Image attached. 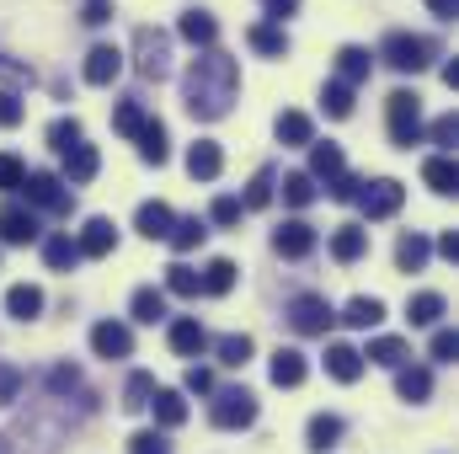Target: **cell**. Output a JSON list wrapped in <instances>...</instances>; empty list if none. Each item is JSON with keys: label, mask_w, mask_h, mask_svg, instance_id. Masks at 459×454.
<instances>
[{"label": "cell", "mask_w": 459, "mask_h": 454, "mask_svg": "<svg viewBox=\"0 0 459 454\" xmlns=\"http://www.w3.org/2000/svg\"><path fill=\"white\" fill-rule=\"evenodd\" d=\"M182 97H187V113L204 118V123L225 118L230 102H235V59L220 54V48L198 54L193 70H187V81H182Z\"/></svg>", "instance_id": "6da1fadb"}, {"label": "cell", "mask_w": 459, "mask_h": 454, "mask_svg": "<svg viewBox=\"0 0 459 454\" xmlns=\"http://www.w3.org/2000/svg\"><path fill=\"white\" fill-rule=\"evenodd\" d=\"M385 118H390V139L401 150L422 144V97L417 92H390L385 97Z\"/></svg>", "instance_id": "7a4b0ae2"}, {"label": "cell", "mask_w": 459, "mask_h": 454, "mask_svg": "<svg viewBox=\"0 0 459 454\" xmlns=\"http://www.w3.org/2000/svg\"><path fill=\"white\" fill-rule=\"evenodd\" d=\"M433 43L428 38H411V32H390L385 38V48H379V59L390 65V70H401V75H417V70H428L433 65Z\"/></svg>", "instance_id": "3957f363"}, {"label": "cell", "mask_w": 459, "mask_h": 454, "mask_svg": "<svg viewBox=\"0 0 459 454\" xmlns=\"http://www.w3.org/2000/svg\"><path fill=\"white\" fill-rule=\"evenodd\" d=\"M134 65H139V75L144 81H166L171 75V38L160 32V27H139L134 32Z\"/></svg>", "instance_id": "277c9868"}, {"label": "cell", "mask_w": 459, "mask_h": 454, "mask_svg": "<svg viewBox=\"0 0 459 454\" xmlns=\"http://www.w3.org/2000/svg\"><path fill=\"white\" fill-rule=\"evenodd\" d=\"M209 417H214V428H251L256 423V396L246 390V385H235V390H220L214 396V406H209Z\"/></svg>", "instance_id": "5b68a950"}, {"label": "cell", "mask_w": 459, "mask_h": 454, "mask_svg": "<svg viewBox=\"0 0 459 454\" xmlns=\"http://www.w3.org/2000/svg\"><path fill=\"white\" fill-rule=\"evenodd\" d=\"M22 193H27V204H32V209H48V214H70V188H65L54 171H27Z\"/></svg>", "instance_id": "8992f818"}, {"label": "cell", "mask_w": 459, "mask_h": 454, "mask_svg": "<svg viewBox=\"0 0 459 454\" xmlns=\"http://www.w3.org/2000/svg\"><path fill=\"white\" fill-rule=\"evenodd\" d=\"M332 321H337V316H332V305H326L321 294H299V300H289V327H294L299 337H326Z\"/></svg>", "instance_id": "52a82bcc"}, {"label": "cell", "mask_w": 459, "mask_h": 454, "mask_svg": "<svg viewBox=\"0 0 459 454\" xmlns=\"http://www.w3.org/2000/svg\"><path fill=\"white\" fill-rule=\"evenodd\" d=\"M406 204V188L395 182V177H379V182H363V193H358V209L368 214V220H390L395 209Z\"/></svg>", "instance_id": "ba28073f"}, {"label": "cell", "mask_w": 459, "mask_h": 454, "mask_svg": "<svg viewBox=\"0 0 459 454\" xmlns=\"http://www.w3.org/2000/svg\"><path fill=\"white\" fill-rule=\"evenodd\" d=\"M117 75H123V48H117V43H97V48L86 54V81H91V86H113Z\"/></svg>", "instance_id": "9c48e42d"}, {"label": "cell", "mask_w": 459, "mask_h": 454, "mask_svg": "<svg viewBox=\"0 0 459 454\" xmlns=\"http://www.w3.org/2000/svg\"><path fill=\"white\" fill-rule=\"evenodd\" d=\"M273 246H278V257L299 262V257H310V251H316V225H305V220H289V225H278Z\"/></svg>", "instance_id": "30bf717a"}, {"label": "cell", "mask_w": 459, "mask_h": 454, "mask_svg": "<svg viewBox=\"0 0 459 454\" xmlns=\"http://www.w3.org/2000/svg\"><path fill=\"white\" fill-rule=\"evenodd\" d=\"M91 347H97V358H128L134 353V332L123 321H97L91 327Z\"/></svg>", "instance_id": "8fae6325"}, {"label": "cell", "mask_w": 459, "mask_h": 454, "mask_svg": "<svg viewBox=\"0 0 459 454\" xmlns=\"http://www.w3.org/2000/svg\"><path fill=\"white\" fill-rule=\"evenodd\" d=\"M0 240H11V246L38 240V214L22 209V204H5V209H0Z\"/></svg>", "instance_id": "7c38bea8"}, {"label": "cell", "mask_w": 459, "mask_h": 454, "mask_svg": "<svg viewBox=\"0 0 459 454\" xmlns=\"http://www.w3.org/2000/svg\"><path fill=\"white\" fill-rule=\"evenodd\" d=\"M273 385H283V390H294V385H305V374H310V363H305V353L299 347H278L273 353Z\"/></svg>", "instance_id": "4fadbf2b"}, {"label": "cell", "mask_w": 459, "mask_h": 454, "mask_svg": "<svg viewBox=\"0 0 459 454\" xmlns=\"http://www.w3.org/2000/svg\"><path fill=\"white\" fill-rule=\"evenodd\" d=\"M187 171H193V182H214V177L225 171V155H220V144H214V139H198V144L187 150Z\"/></svg>", "instance_id": "5bb4252c"}, {"label": "cell", "mask_w": 459, "mask_h": 454, "mask_svg": "<svg viewBox=\"0 0 459 454\" xmlns=\"http://www.w3.org/2000/svg\"><path fill=\"white\" fill-rule=\"evenodd\" d=\"M342 171H347V161H342L337 144H310V182H326L332 188Z\"/></svg>", "instance_id": "9a60e30c"}, {"label": "cell", "mask_w": 459, "mask_h": 454, "mask_svg": "<svg viewBox=\"0 0 459 454\" xmlns=\"http://www.w3.org/2000/svg\"><path fill=\"white\" fill-rule=\"evenodd\" d=\"M75 246H81V257H108V251L117 246L113 220H102V214H97V220H86V230H81V240H75Z\"/></svg>", "instance_id": "2e32d148"}, {"label": "cell", "mask_w": 459, "mask_h": 454, "mask_svg": "<svg viewBox=\"0 0 459 454\" xmlns=\"http://www.w3.org/2000/svg\"><path fill=\"white\" fill-rule=\"evenodd\" d=\"M326 374H332V380H342V385H352V380L363 374V353H358V347H347V342H332V347H326Z\"/></svg>", "instance_id": "e0dca14e"}, {"label": "cell", "mask_w": 459, "mask_h": 454, "mask_svg": "<svg viewBox=\"0 0 459 454\" xmlns=\"http://www.w3.org/2000/svg\"><path fill=\"white\" fill-rule=\"evenodd\" d=\"M134 139H139V155H144L150 166H166V155H171V139H166V123H155V118H144V128H139Z\"/></svg>", "instance_id": "ac0fdd59"}, {"label": "cell", "mask_w": 459, "mask_h": 454, "mask_svg": "<svg viewBox=\"0 0 459 454\" xmlns=\"http://www.w3.org/2000/svg\"><path fill=\"white\" fill-rule=\"evenodd\" d=\"M428 257H433V240H428V235H417V230L401 235V246H395V267H401V273H422Z\"/></svg>", "instance_id": "d6986e66"}, {"label": "cell", "mask_w": 459, "mask_h": 454, "mask_svg": "<svg viewBox=\"0 0 459 454\" xmlns=\"http://www.w3.org/2000/svg\"><path fill=\"white\" fill-rule=\"evenodd\" d=\"M5 310H11L16 321H38V316H43V289H38V284H16V289H5Z\"/></svg>", "instance_id": "ffe728a7"}, {"label": "cell", "mask_w": 459, "mask_h": 454, "mask_svg": "<svg viewBox=\"0 0 459 454\" xmlns=\"http://www.w3.org/2000/svg\"><path fill=\"white\" fill-rule=\"evenodd\" d=\"M209 347V332L193 321V316H182V321H171V353H182V358H198Z\"/></svg>", "instance_id": "44dd1931"}, {"label": "cell", "mask_w": 459, "mask_h": 454, "mask_svg": "<svg viewBox=\"0 0 459 454\" xmlns=\"http://www.w3.org/2000/svg\"><path fill=\"white\" fill-rule=\"evenodd\" d=\"M177 32H182V38H187L193 48H214V38H220V22H214L209 11H187Z\"/></svg>", "instance_id": "7402d4cb"}, {"label": "cell", "mask_w": 459, "mask_h": 454, "mask_svg": "<svg viewBox=\"0 0 459 454\" xmlns=\"http://www.w3.org/2000/svg\"><path fill=\"white\" fill-rule=\"evenodd\" d=\"M97 166H102V161H97V150H91V144H70V150H65V182H75V188H81V182H91V177H97Z\"/></svg>", "instance_id": "603a6c76"}, {"label": "cell", "mask_w": 459, "mask_h": 454, "mask_svg": "<svg viewBox=\"0 0 459 454\" xmlns=\"http://www.w3.org/2000/svg\"><path fill=\"white\" fill-rule=\"evenodd\" d=\"M150 412H155L160 428H182V423H187V401H182V390H155V396H150Z\"/></svg>", "instance_id": "cb8c5ba5"}, {"label": "cell", "mask_w": 459, "mask_h": 454, "mask_svg": "<svg viewBox=\"0 0 459 454\" xmlns=\"http://www.w3.org/2000/svg\"><path fill=\"white\" fill-rule=\"evenodd\" d=\"M139 235H150V240H166L171 225H177V214H171V204H139Z\"/></svg>", "instance_id": "d4e9b609"}, {"label": "cell", "mask_w": 459, "mask_h": 454, "mask_svg": "<svg viewBox=\"0 0 459 454\" xmlns=\"http://www.w3.org/2000/svg\"><path fill=\"white\" fill-rule=\"evenodd\" d=\"M368 70H374V59H368V48H337V81L342 86H358V81H368Z\"/></svg>", "instance_id": "484cf974"}, {"label": "cell", "mask_w": 459, "mask_h": 454, "mask_svg": "<svg viewBox=\"0 0 459 454\" xmlns=\"http://www.w3.org/2000/svg\"><path fill=\"white\" fill-rule=\"evenodd\" d=\"M368 251V230L363 225H337V235H332V257L337 262H358Z\"/></svg>", "instance_id": "4316f807"}, {"label": "cell", "mask_w": 459, "mask_h": 454, "mask_svg": "<svg viewBox=\"0 0 459 454\" xmlns=\"http://www.w3.org/2000/svg\"><path fill=\"white\" fill-rule=\"evenodd\" d=\"M246 43H251L256 54H273V59L289 54V38H283V27H273V22H256V27L246 32Z\"/></svg>", "instance_id": "83f0119b"}, {"label": "cell", "mask_w": 459, "mask_h": 454, "mask_svg": "<svg viewBox=\"0 0 459 454\" xmlns=\"http://www.w3.org/2000/svg\"><path fill=\"white\" fill-rule=\"evenodd\" d=\"M43 262H48L54 273H70V267L81 262V246H75L70 235H48V240H43Z\"/></svg>", "instance_id": "f1b7e54d"}, {"label": "cell", "mask_w": 459, "mask_h": 454, "mask_svg": "<svg viewBox=\"0 0 459 454\" xmlns=\"http://www.w3.org/2000/svg\"><path fill=\"white\" fill-rule=\"evenodd\" d=\"M406 316H411V327H438V316H444V294H433V289L411 294V300H406Z\"/></svg>", "instance_id": "f546056e"}, {"label": "cell", "mask_w": 459, "mask_h": 454, "mask_svg": "<svg viewBox=\"0 0 459 454\" xmlns=\"http://www.w3.org/2000/svg\"><path fill=\"white\" fill-rule=\"evenodd\" d=\"M198 289H204V294H230V289H235V262H230V257H214V262L198 273Z\"/></svg>", "instance_id": "4dcf8cb0"}, {"label": "cell", "mask_w": 459, "mask_h": 454, "mask_svg": "<svg viewBox=\"0 0 459 454\" xmlns=\"http://www.w3.org/2000/svg\"><path fill=\"white\" fill-rule=\"evenodd\" d=\"M342 321H347V327H358V332H368V327H379V321H385V305H379V300H368V294H358V300H347Z\"/></svg>", "instance_id": "1f68e13d"}, {"label": "cell", "mask_w": 459, "mask_h": 454, "mask_svg": "<svg viewBox=\"0 0 459 454\" xmlns=\"http://www.w3.org/2000/svg\"><path fill=\"white\" fill-rule=\"evenodd\" d=\"M337 439H342V417H332V412H316V417H310V450L326 454Z\"/></svg>", "instance_id": "d6a6232c"}, {"label": "cell", "mask_w": 459, "mask_h": 454, "mask_svg": "<svg viewBox=\"0 0 459 454\" xmlns=\"http://www.w3.org/2000/svg\"><path fill=\"white\" fill-rule=\"evenodd\" d=\"M422 182H428L433 193H455V188H459V171H455V161H449V155H433V161L422 166Z\"/></svg>", "instance_id": "836d02e7"}, {"label": "cell", "mask_w": 459, "mask_h": 454, "mask_svg": "<svg viewBox=\"0 0 459 454\" xmlns=\"http://www.w3.org/2000/svg\"><path fill=\"white\" fill-rule=\"evenodd\" d=\"M395 390H401V401H428L433 396V374L428 369H401L395 374Z\"/></svg>", "instance_id": "e575fe53"}, {"label": "cell", "mask_w": 459, "mask_h": 454, "mask_svg": "<svg viewBox=\"0 0 459 454\" xmlns=\"http://www.w3.org/2000/svg\"><path fill=\"white\" fill-rule=\"evenodd\" d=\"M278 139L283 144H316V123L305 113H283L278 118Z\"/></svg>", "instance_id": "d590c367"}, {"label": "cell", "mask_w": 459, "mask_h": 454, "mask_svg": "<svg viewBox=\"0 0 459 454\" xmlns=\"http://www.w3.org/2000/svg\"><path fill=\"white\" fill-rule=\"evenodd\" d=\"M363 358H368V363H385V369H401V363H406V342L401 337H374Z\"/></svg>", "instance_id": "8d00e7d4"}, {"label": "cell", "mask_w": 459, "mask_h": 454, "mask_svg": "<svg viewBox=\"0 0 459 454\" xmlns=\"http://www.w3.org/2000/svg\"><path fill=\"white\" fill-rule=\"evenodd\" d=\"M220 363H225V369H246V363H251V337H246V332L220 337Z\"/></svg>", "instance_id": "74e56055"}, {"label": "cell", "mask_w": 459, "mask_h": 454, "mask_svg": "<svg viewBox=\"0 0 459 454\" xmlns=\"http://www.w3.org/2000/svg\"><path fill=\"white\" fill-rule=\"evenodd\" d=\"M273 188H278V177H273V166H262V171L251 177V188H246V204H240V209H267V204H273Z\"/></svg>", "instance_id": "f35d334b"}, {"label": "cell", "mask_w": 459, "mask_h": 454, "mask_svg": "<svg viewBox=\"0 0 459 454\" xmlns=\"http://www.w3.org/2000/svg\"><path fill=\"white\" fill-rule=\"evenodd\" d=\"M283 204H294V209L316 204V182H310V171H289V177H283Z\"/></svg>", "instance_id": "ab89813d"}, {"label": "cell", "mask_w": 459, "mask_h": 454, "mask_svg": "<svg viewBox=\"0 0 459 454\" xmlns=\"http://www.w3.org/2000/svg\"><path fill=\"white\" fill-rule=\"evenodd\" d=\"M160 316H166V294H160V289H139V294H134V321L155 327Z\"/></svg>", "instance_id": "60d3db41"}, {"label": "cell", "mask_w": 459, "mask_h": 454, "mask_svg": "<svg viewBox=\"0 0 459 454\" xmlns=\"http://www.w3.org/2000/svg\"><path fill=\"white\" fill-rule=\"evenodd\" d=\"M166 289L182 294V300H193V294H198V273H193L187 262H171V267H166Z\"/></svg>", "instance_id": "b9f144b4"}, {"label": "cell", "mask_w": 459, "mask_h": 454, "mask_svg": "<svg viewBox=\"0 0 459 454\" xmlns=\"http://www.w3.org/2000/svg\"><path fill=\"white\" fill-rule=\"evenodd\" d=\"M204 235H209V230H204V220H177L166 240H171L177 251H193V246H204Z\"/></svg>", "instance_id": "7bdbcfd3"}, {"label": "cell", "mask_w": 459, "mask_h": 454, "mask_svg": "<svg viewBox=\"0 0 459 454\" xmlns=\"http://www.w3.org/2000/svg\"><path fill=\"white\" fill-rule=\"evenodd\" d=\"M150 396H155V380H150V374H134V380H128V390H123V406H128V412H144V406H150Z\"/></svg>", "instance_id": "ee69618b"}, {"label": "cell", "mask_w": 459, "mask_h": 454, "mask_svg": "<svg viewBox=\"0 0 459 454\" xmlns=\"http://www.w3.org/2000/svg\"><path fill=\"white\" fill-rule=\"evenodd\" d=\"M48 144H54V150L65 155L70 144H81V123H75V118H59V123L48 128Z\"/></svg>", "instance_id": "f6af8a7d"}, {"label": "cell", "mask_w": 459, "mask_h": 454, "mask_svg": "<svg viewBox=\"0 0 459 454\" xmlns=\"http://www.w3.org/2000/svg\"><path fill=\"white\" fill-rule=\"evenodd\" d=\"M22 182H27V166L16 155H0V193H22Z\"/></svg>", "instance_id": "bcb514c9"}, {"label": "cell", "mask_w": 459, "mask_h": 454, "mask_svg": "<svg viewBox=\"0 0 459 454\" xmlns=\"http://www.w3.org/2000/svg\"><path fill=\"white\" fill-rule=\"evenodd\" d=\"M22 385H27V374H22L16 363H0V406H11V401L22 396Z\"/></svg>", "instance_id": "7dc6e473"}, {"label": "cell", "mask_w": 459, "mask_h": 454, "mask_svg": "<svg viewBox=\"0 0 459 454\" xmlns=\"http://www.w3.org/2000/svg\"><path fill=\"white\" fill-rule=\"evenodd\" d=\"M321 102H326V113H332V118H347V113H352V86H342V81H332Z\"/></svg>", "instance_id": "c3c4849f"}, {"label": "cell", "mask_w": 459, "mask_h": 454, "mask_svg": "<svg viewBox=\"0 0 459 454\" xmlns=\"http://www.w3.org/2000/svg\"><path fill=\"white\" fill-rule=\"evenodd\" d=\"M113 128H117V134H128V139H134V134L144 128V108H139V102H123V108L113 113Z\"/></svg>", "instance_id": "681fc988"}, {"label": "cell", "mask_w": 459, "mask_h": 454, "mask_svg": "<svg viewBox=\"0 0 459 454\" xmlns=\"http://www.w3.org/2000/svg\"><path fill=\"white\" fill-rule=\"evenodd\" d=\"M428 139H433V144H444V150H455V139H459V118H455V113H444L438 123H433V128H428Z\"/></svg>", "instance_id": "f907efd6"}, {"label": "cell", "mask_w": 459, "mask_h": 454, "mask_svg": "<svg viewBox=\"0 0 459 454\" xmlns=\"http://www.w3.org/2000/svg\"><path fill=\"white\" fill-rule=\"evenodd\" d=\"M81 22H86V27L113 22V0H81Z\"/></svg>", "instance_id": "816d5d0a"}, {"label": "cell", "mask_w": 459, "mask_h": 454, "mask_svg": "<svg viewBox=\"0 0 459 454\" xmlns=\"http://www.w3.org/2000/svg\"><path fill=\"white\" fill-rule=\"evenodd\" d=\"M455 353H459V337L449 327H438V332H433V358H438V363H455Z\"/></svg>", "instance_id": "f5cc1de1"}, {"label": "cell", "mask_w": 459, "mask_h": 454, "mask_svg": "<svg viewBox=\"0 0 459 454\" xmlns=\"http://www.w3.org/2000/svg\"><path fill=\"white\" fill-rule=\"evenodd\" d=\"M326 193H332V198H337V204H358V193H363V182H358V177H337V182H332V188H326Z\"/></svg>", "instance_id": "db71d44e"}, {"label": "cell", "mask_w": 459, "mask_h": 454, "mask_svg": "<svg viewBox=\"0 0 459 454\" xmlns=\"http://www.w3.org/2000/svg\"><path fill=\"white\" fill-rule=\"evenodd\" d=\"M128 450H134V454H166L171 444H166V433H134V439H128Z\"/></svg>", "instance_id": "11a10c76"}, {"label": "cell", "mask_w": 459, "mask_h": 454, "mask_svg": "<svg viewBox=\"0 0 459 454\" xmlns=\"http://www.w3.org/2000/svg\"><path fill=\"white\" fill-rule=\"evenodd\" d=\"M16 123H22V97L0 92V128H16Z\"/></svg>", "instance_id": "9f6ffc18"}, {"label": "cell", "mask_w": 459, "mask_h": 454, "mask_svg": "<svg viewBox=\"0 0 459 454\" xmlns=\"http://www.w3.org/2000/svg\"><path fill=\"white\" fill-rule=\"evenodd\" d=\"M209 220H214V225H235V220H240V198H214Z\"/></svg>", "instance_id": "6f0895ef"}, {"label": "cell", "mask_w": 459, "mask_h": 454, "mask_svg": "<svg viewBox=\"0 0 459 454\" xmlns=\"http://www.w3.org/2000/svg\"><path fill=\"white\" fill-rule=\"evenodd\" d=\"M187 390H193V396H209V390H214V374H209V369H187Z\"/></svg>", "instance_id": "680465c9"}, {"label": "cell", "mask_w": 459, "mask_h": 454, "mask_svg": "<svg viewBox=\"0 0 459 454\" xmlns=\"http://www.w3.org/2000/svg\"><path fill=\"white\" fill-rule=\"evenodd\" d=\"M0 81H16V86H22V81H32V70H27V65H16V59H5V54H0Z\"/></svg>", "instance_id": "91938a15"}, {"label": "cell", "mask_w": 459, "mask_h": 454, "mask_svg": "<svg viewBox=\"0 0 459 454\" xmlns=\"http://www.w3.org/2000/svg\"><path fill=\"white\" fill-rule=\"evenodd\" d=\"M262 11H267L273 22H283V16H294V11H299V0H262Z\"/></svg>", "instance_id": "94428289"}, {"label": "cell", "mask_w": 459, "mask_h": 454, "mask_svg": "<svg viewBox=\"0 0 459 454\" xmlns=\"http://www.w3.org/2000/svg\"><path fill=\"white\" fill-rule=\"evenodd\" d=\"M428 11H433L438 22H455V16H459V0H428Z\"/></svg>", "instance_id": "6125c7cd"}, {"label": "cell", "mask_w": 459, "mask_h": 454, "mask_svg": "<svg viewBox=\"0 0 459 454\" xmlns=\"http://www.w3.org/2000/svg\"><path fill=\"white\" fill-rule=\"evenodd\" d=\"M438 257L459 262V235H455V230H444V235H438Z\"/></svg>", "instance_id": "be15d7a7"}]
</instances>
